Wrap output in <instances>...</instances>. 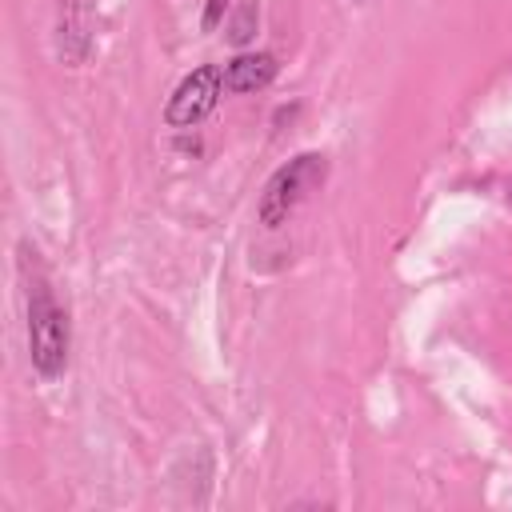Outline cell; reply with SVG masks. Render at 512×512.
I'll return each instance as SVG.
<instances>
[{"instance_id":"7a4b0ae2","label":"cell","mask_w":512,"mask_h":512,"mask_svg":"<svg viewBox=\"0 0 512 512\" xmlns=\"http://www.w3.org/2000/svg\"><path fill=\"white\" fill-rule=\"evenodd\" d=\"M324 176H328V160L320 152H300L288 164H280L268 176L264 192H260V204H256L260 224L264 228H280L308 200V192H316L324 184Z\"/></svg>"},{"instance_id":"8992f818","label":"cell","mask_w":512,"mask_h":512,"mask_svg":"<svg viewBox=\"0 0 512 512\" xmlns=\"http://www.w3.org/2000/svg\"><path fill=\"white\" fill-rule=\"evenodd\" d=\"M224 8H228V0H208V4H204V16H200V24H204V32H212V28L220 24V16H224Z\"/></svg>"},{"instance_id":"5b68a950","label":"cell","mask_w":512,"mask_h":512,"mask_svg":"<svg viewBox=\"0 0 512 512\" xmlns=\"http://www.w3.org/2000/svg\"><path fill=\"white\" fill-rule=\"evenodd\" d=\"M256 20H260V12H256V0H244L236 12H232V20H228V40L240 48V44H248L252 36H256Z\"/></svg>"},{"instance_id":"6da1fadb","label":"cell","mask_w":512,"mask_h":512,"mask_svg":"<svg viewBox=\"0 0 512 512\" xmlns=\"http://www.w3.org/2000/svg\"><path fill=\"white\" fill-rule=\"evenodd\" d=\"M68 340H72L68 312L60 308V300L52 296V288L44 280H36V284L28 280V356L44 380L64 372Z\"/></svg>"},{"instance_id":"52a82bcc","label":"cell","mask_w":512,"mask_h":512,"mask_svg":"<svg viewBox=\"0 0 512 512\" xmlns=\"http://www.w3.org/2000/svg\"><path fill=\"white\" fill-rule=\"evenodd\" d=\"M508 204H512V188H508Z\"/></svg>"},{"instance_id":"277c9868","label":"cell","mask_w":512,"mask_h":512,"mask_svg":"<svg viewBox=\"0 0 512 512\" xmlns=\"http://www.w3.org/2000/svg\"><path fill=\"white\" fill-rule=\"evenodd\" d=\"M276 80V56L272 52H240L224 64V88L228 92H256Z\"/></svg>"},{"instance_id":"3957f363","label":"cell","mask_w":512,"mask_h":512,"mask_svg":"<svg viewBox=\"0 0 512 512\" xmlns=\"http://www.w3.org/2000/svg\"><path fill=\"white\" fill-rule=\"evenodd\" d=\"M220 88H224V72H220L216 64L192 68V72L176 84V92L168 96V104H164V124H168V128H192V124H200V120L216 108Z\"/></svg>"}]
</instances>
